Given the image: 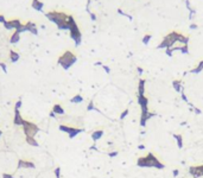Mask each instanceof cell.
Segmentation results:
<instances>
[{
	"label": "cell",
	"instance_id": "11",
	"mask_svg": "<svg viewBox=\"0 0 203 178\" xmlns=\"http://www.w3.org/2000/svg\"><path fill=\"white\" fill-rule=\"evenodd\" d=\"M24 25H25L26 31L31 32L32 35H38V27H37L36 23H33V21H27L26 24H24Z\"/></svg>",
	"mask_w": 203,
	"mask_h": 178
},
{
	"label": "cell",
	"instance_id": "20",
	"mask_svg": "<svg viewBox=\"0 0 203 178\" xmlns=\"http://www.w3.org/2000/svg\"><path fill=\"white\" fill-rule=\"evenodd\" d=\"M25 140H26V142L30 146H32V147H39V142L36 140L35 137H26Z\"/></svg>",
	"mask_w": 203,
	"mask_h": 178
},
{
	"label": "cell",
	"instance_id": "24",
	"mask_svg": "<svg viewBox=\"0 0 203 178\" xmlns=\"http://www.w3.org/2000/svg\"><path fill=\"white\" fill-rule=\"evenodd\" d=\"M87 110H88V112H90V110H96V112H99V113H101L96 107H95V105H94V101H93V100H90V101H89L88 106H87Z\"/></svg>",
	"mask_w": 203,
	"mask_h": 178
},
{
	"label": "cell",
	"instance_id": "4",
	"mask_svg": "<svg viewBox=\"0 0 203 178\" xmlns=\"http://www.w3.org/2000/svg\"><path fill=\"white\" fill-rule=\"evenodd\" d=\"M68 24H69V31H70V38L75 42V45L79 46L82 41V35H81V31L72 16L68 17Z\"/></svg>",
	"mask_w": 203,
	"mask_h": 178
},
{
	"label": "cell",
	"instance_id": "32",
	"mask_svg": "<svg viewBox=\"0 0 203 178\" xmlns=\"http://www.w3.org/2000/svg\"><path fill=\"white\" fill-rule=\"evenodd\" d=\"M118 154H119V152H118V151L109 152V153H108V157H111V158H114V157H116Z\"/></svg>",
	"mask_w": 203,
	"mask_h": 178
},
{
	"label": "cell",
	"instance_id": "31",
	"mask_svg": "<svg viewBox=\"0 0 203 178\" xmlns=\"http://www.w3.org/2000/svg\"><path fill=\"white\" fill-rule=\"evenodd\" d=\"M21 105H23V101H21V100L19 99L17 102H16V105H14V109H20Z\"/></svg>",
	"mask_w": 203,
	"mask_h": 178
},
{
	"label": "cell",
	"instance_id": "10",
	"mask_svg": "<svg viewBox=\"0 0 203 178\" xmlns=\"http://www.w3.org/2000/svg\"><path fill=\"white\" fill-rule=\"evenodd\" d=\"M24 120L25 119H23V116L20 115V110L19 109H14V119H13L14 126H23Z\"/></svg>",
	"mask_w": 203,
	"mask_h": 178
},
{
	"label": "cell",
	"instance_id": "19",
	"mask_svg": "<svg viewBox=\"0 0 203 178\" xmlns=\"http://www.w3.org/2000/svg\"><path fill=\"white\" fill-rule=\"evenodd\" d=\"M19 58H20V55H19L17 51H14V50H11V51H10V61L12 63L18 62Z\"/></svg>",
	"mask_w": 203,
	"mask_h": 178
},
{
	"label": "cell",
	"instance_id": "12",
	"mask_svg": "<svg viewBox=\"0 0 203 178\" xmlns=\"http://www.w3.org/2000/svg\"><path fill=\"white\" fill-rule=\"evenodd\" d=\"M43 7L44 2H42L41 0H32V9L36 10L37 12H43Z\"/></svg>",
	"mask_w": 203,
	"mask_h": 178
},
{
	"label": "cell",
	"instance_id": "8",
	"mask_svg": "<svg viewBox=\"0 0 203 178\" xmlns=\"http://www.w3.org/2000/svg\"><path fill=\"white\" fill-rule=\"evenodd\" d=\"M157 114L156 113H153V112H141L140 114V121H139V124H140L141 127H145L146 126V124H147V121L150 120V119H152L153 116H156Z\"/></svg>",
	"mask_w": 203,
	"mask_h": 178
},
{
	"label": "cell",
	"instance_id": "21",
	"mask_svg": "<svg viewBox=\"0 0 203 178\" xmlns=\"http://www.w3.org/2000/svg\"><path fill=\"white\" fill-rule=\"evenodd\" d=\"M172 86H174V88H175L176 91H178V93H182V82H181L179 80L174 81V82H172Z\"/></svg>",
	"mask_w": 203,
	"mask_h": 178
},
{
	"label": "cell",
	"instance_id": "7",
	"mask_svg": "<svg viewBox=\"0 0 203 178\" xmlns=\"http://www.w3.org/2000/svg\"><path fill=\"white\" fill-rule=\"evenodd\" d=\"M137 102L140 106L141 112H149V99L146 98L145 95H138L137 96Z\"/></svg>",
	"mask_w": 203,
	"mask_h": 178
},
{
	"label": "cell",
	"instance_id": "28",
	"mask_svg": "<svg viewBox=\"0 0 203 178\" xmlns=\"http://www.w3.org/2000/svg\"><path fill=\"white\" fill-rule=\"evenodd\" d=\"M189 106H190V107H191V108H193V110H194V112H195V113H196V114H197V115H200V114H202V110H201V109H198L197 107L193 106L191 103H189Z\"/></svg>",
	"mask_w": 203,
	"mask_h": 178
},
{
	"label": "cell",
	"instance_id": "30",
	"mask_svg": "<svg viewBox=\"0 0 203 178\" xmlns=\"http://www.w3.org/2000/svg\"><path fill=\"white\" fill-rule=\"evenodd\" d=\"M0 68H1V70L4 71L5 74L7 72V65H6V63L4 62H0Z\"/></svg>",
	"mask_w": 203,
	"mask_h": 178
},
{
	"label": "cell",
	"instance_id": "1",
	"mask_svg": "<svg viewBox=\"0 0 203 178\" xmlns=\"http://www.w3.org/2000/svg\"><path fill=\"white\" fill-rule=\"evenodd\" d=\"M179 42L183 45H188V42H189V37L182 35V33H178L176 31L169 33L168 36L164 37V39L162 41V43L158 45V49H170L172 48L175 43Z\"/></svg>",
	"mask_w": 203,
	"mask_h": 178
},
{
	"label": "cell",
	"instance_id": "18",
	"mask_svg": "<svg viewBox=\"0 0 203 178\" xmlns=\"http://www.w3.org/2000/svg\"><path fill=\"white\" fill-rule=\"evenodd\" d=\"M19 41H20V33L18 31H14L11 36V38H10V43L11 44H17Z\"/></svg>",
	"mask_w": 203,
	"mask_h": 178
},
{
	"label": "cell",
	"instance_id": "13",
	"mask_svg": "<svg viewBox=\"0 0 203 178\" xmlns=\"http://www.w3.org/2000/svg\"><path fill=\"white\" fill-rule=\"evenodd\" d=\"M189 173H190V176H193L194 178H200V177H201V173H200L198 165L190 166V168H189Z\"/></svg>",
	"mask_w": 203,
	"mask_h": 178
},
{
	"label": "cell",
	"instance_id": "17",
	"mask_svg": "<svg viewBox=\"0 0 203 178\" xmlns=\"http://www.w3.org/2000/svg\"><path fill=\"white\" fill-rule=\"evenodd\" d=\"M145 84H146V81L144 79L139 80V83H138V95H145Z\"/></svg>",
	"mask_w": 203,
	"mask_h": 178
},
{
	"label": "cell",
	"instance_id": "2",
	"mask_svg": "<svg viewBox=\"0 0 203 178\" xmlns=\"http://www.w3.org/2000/svg\"><path fill=\"white\" fill-rule=\"evenodd\" d=\"M137 166H139V168H154V169L158 170H163L165 168V165L152 152H149L144 157H139L137 159Z\"/></svg>",
	"mask_w": 203,
	"mask_h": 178
},
{
	"label": "cell",
	"instance_id": "37",
	"mask_svg": "<svg viewBox=\"0 0 203 178\" xmlns=\"http://www.w3.org/2000/svg\"><path fill=\"white\" fill-rule=\"evenodd\" d=\"M182 100H183L184 102H186V103H189V101H188V98H186V95L184 94V93H182Z\"/></svg>",
	"mask_w": 203,
	"mask_h": 178
},
{
	"label": "cell",
	"instance_id": "25",
	"mask_svg": "<svg viewBox=\"0 0 203 178\" xmlns=\"http://www.w3.org/2000/svg\"><path fill=\"white\" fill-rule=\"evenodd\" d=\"M2 25H4V27H5L6 30H9V31H11V30H14V29H13V25H12V20H6Z\"/></svg>",
	"mask_w": 203,
	"mask_h": 178
},
{
	"label": "cell",
	"instance_id": "42",
	"mask_svg": "<svg viewBox=\"0 0 203 178\" xmlns=\"http://www.w3.org/2000/svg\"><path fill=\"white\" fill-rule=\"evenodd\" d=\"M90 150H95V151H97V149H96V146H95V144H94V145H93V146L90 147Z\"/></svg>",
	"mask_w": 203,
	"mask_h": 178
},
{
	"label": "cell",
	"instance_id": "16",
	"mask_svg": "<svg viewBox=\"0 0 203 178\" xmlns=\"http://www.w3.org/2000/svg\"><path fill=\"white\" fill-rule=\"evenodd\" d=\"M174 139L176 140L177 147L181 150L183 149V142H184V139H183V135L182 134H174Z\"/></svg>",
	"mask_w": 203,
	"mask_h": 178
},
{
	"label": "cell",
	"instance_id": "40",
	"mask_svg": "<svg viewBox=\"0 0 203 178\" xmlns=\"http://www.w3.org/2000/svg\"><path fill=\"white\" fill-rule=\"evenodd\" d=\"M137 70H138V74H139V75L142 74V69H141V68H137Z\"/></svg>",
	"mask_w": 203,
	"mask_h": 178
},
{
	"label": "cell",
	"instance_id": "6",
	"mask_svg": "<svg viewBox=\"0 0 203 178\" xmlns=\"http://www.w3.org/2000/svg\"><path fill=\"white\" fill-rule=\"evenodd\" d=\"M60 131L61 132H65L69 135L70 139H74L76 135H79L80 133L84 132V128H77V127H71V126H67V125H60Z\"/></svg>",
	"mask_w": 203,
	"mask_h": 178
},
{
	"label": "cell",
	"instance_id": "26",
	"mask_svg": "<svg viewBox=\"0 0 203 178\" xmlns=\"http://www.w3.org/2000/svg\"><path fill=\"white\" fill-rule=\"evenodd\" d=\"M128 114H130V110H128V109H125L124 112L120 114V118H119V120H124L125 118L128 115Z\"/></svg>",
	"mask_w": 203,
	"mask_h": 178
},
{
	"label": "cell",
	"instance_id": "9",
	"mask_svg": "<svg viewBox=\"0 0 203 178\" xmlns=\"http://www.w3.org/2000/svg\"><path fill=\"white\" fill-rule=\"evenodd\" d=\"M20 169H36V165L33 161H30V160H25V159H19L17 164V170Z\"/></svg>",
	"mask_w": 203,
	"mask_h": 178
},
{
	"label": "cell",
	"instance_id": "39",
	"mask_svg": "<svg viewBox=\"0 0 203 178\" xmlns=\"http://www.w3.org/2000/svg\"><path fill=\"white\" fill-rule=\"evenodd\" d=\"M89 16H90V18H92V20H96V16H95V14H93L92 12H89Z\"/></svg>",
	"mask_w": 203,
	"mask_h": 178
},
{
	"label": "cell",
	"instance_id": "3",
	"mask_svg": "<svg viewBox=\"0 0 203 178\" xmlns=\"http://www.w3.org/2000/svg\"><path fill=\"white\" fill-rule=\"evenodd\" d=\"M77 61V57L74 52H71L69 50H67L65 52H63V55H61L57 60V63L62 67L64 70H68L70 67H72Z\"/></svg>",
	"mask_w": 203,
	"mask_h": 178
},
{
	"label": "cell",
	"instance_id": "43",
	"mask_svg": "<svg viewBox=\"0 0 203 178\" xmlns=\"http://www.w3.org/2000/svg\"><path fill=\"white\" fill-rule=\"evenodd\" d=\"M1 135H2V131L0 130V138H1Z\"/></svg>",
	"mask_w": 203,
	"mask_h": 178
},
{
	"label": "cell",
	"instance_id": "22",
	"mask_svg": "<svg viewBox=\"0 0 203 178\" xmlns=\"http://www.w3.org/2000/svg\"><path fill=\"white\" fill-rule=\"evenodd\" d=\"M82 101H83V96L80 95V94H77V95H75V96H72V98L70 99L71 103H81Z\"/></svg>",
	"mask_w": 203,
	"mask_h": 178
},
{
	"label": "cell",
	"instance_id": "29",
	"mask_svg": "<svg viewBox=\"0 0 203 178\" xmlns=\"http://www.w3.org/2000/svg\"><path fill=\"white\" fill-rule=\"evenodd\" d=\"M55 177L61 178V168H60V166H57V168L55 169Z\"/></svg>",
	"mask_w": 203,
	"mask_h": 178
},
{
	"label": "cell",
	"instance_id": "14",
	"mask_svg": "<svg viewBox=\"0 0 203 178\" xmlns=\"http://www.w3.org/2000/svg\"><path fill=\"white\" fill-rule=\"evenodd\" d=\"M53 112L56 114V115H64L65 114V110L63 109V107L60 105V103H56L53 105Z\"/></svg>",
	"mask_w": 203,
	"mask_h": 178
},
{
	"label": "cell",
	"instance_id": "5",
	"mask_svg": "<svg viewBox=\"0 0 203 178\" xmlns=\"http://www.w3.org/2000/svg\"><path fill=\"white\" fill-rule=\"evenodd\" d=\"M21 127H23V132L25 134V137H35L38 132H41V128L29 120H24V124Z\"/></svg>",
	"mask_w": 203,
	"mask_h": 178
},
{
	"label": "cell",
	"instance_id": "33",
	"mask_svg": "<svg viewBox=\"0 0 203 178\" xmlns=\"http://www.w3.org/2000/svg\"><path fill=\"white\" fill-rule=\"evenodd\" d=\"M2 178H16L13 175H10V173H2Z\"/></svg>",
	"mask_w": 203,
	"mask_h": 178
},
{
	"label": "cell",
	"instance_id": "38",
	"mask_svg": "<svg viewBox=\"0 0 203 178\" xmlns=\"http://www.w3.org/2000/svg\"><path fill=\"white\" fill-rule=\"evenodd\" d=\"M5 21H6V19H5V17H4L2 14H0V23H1V24H4Z\"/></svg>",
	"mask_w": 203,
	"mask_h": 178
},
{
	"label": "cell",
	"instance_id": "34",
	"mask_svg": "<svg viewBox=\"0 0 203 178\" xmlns=\"http://www.w3.org/2000/svg\"><path fill=\"white\" fill-rule=\"evenodd\" d=\"M49 116H50V118H53V119H56V120H57V119H58V118H57V115H56V114H55V113H53V110H51V112H50V113H49Z\"/></svg>",
	"mask_w": 203,
	"mask_h": 178
},
{
	"label": "cell",
	"instance_id": "23",
	"mask_svg": "<svg viewBox=\"0 0 203 178\" xmlns=\"http://www.w3.org/2000/svg\"><path fill=\"white\" fill-rule=\"evenodd\" d=\"M202 70H203V60L198 63V64H197V67H196L195 69H193L190 72H193V74H198V72H201Z\"/></svg>",
	"mask_w": 203,
	"mask_h": 178
},
{
	"label": "cell",
	"instance_id": "36",
	"mask_svg": "<svg viewBox=\"0 0 203 178\" xmlns=\"http://www.w3.org/2000/svg\"><path fill=\"white\" fill-rule=\"evenodd\" d=\"M102 68H103V70L106 71L107 74H109V72H111V69H109V67H107V65H103V64H102Z\"/></svg>",
	"mask_w": 203,
	"mask_h": 178
},
{
	"label": "cell",
	"instance_id": "27",
	"mask_svg": "<svg viewBox=\"0 0 203 178\" xmlns=\"http://www.w3.org/2000/svg\"><path fill=\"white\" fill-rule=\"evenodd\" d=\"M151 38H152V36L151 35L144 36V38H142V43H144V44H149V42H150Z\"/></svg>",
	"mask_w": 203,
	"mask_h": 178
},
{
	"label": "cell",
	"instance_id": "35",
	"mask_svg": "<svg viewBox=\"0 0 203 178\" xmlns=\"http://www.w3.org/2000/svg\"><path fill=\"white\" fill-rule=\"evenodd\" d=\"M172 175H174V177H177V176L179 175V170H178V169H175L174 171H172Z\"/></svg>",
	"mask_w": 203,
	"mask_h": 178
},
{
	"label": "cell",
	"instance_id": "15",
	"mask_svg": "<svg viewBox=\"0 0 203 178\" xmlns=\"http://www.w3.org/2000/svg\"><path fill=\"white\" fill-rule=\"evenodd\" d=\"M102 137H103V131H102V130H96V131H94V132L92 133V139H93L94 142H96L97 140H100Z\"/></svg>",
	"mask_w": 203,
	"mask_h": 178
},
{
	"label": "cell",
	"instance_id": "41",
	"mask_svg": "<svg viewBox=\"0 0 203 178\" xmlns=\"http://www.w3.org/2000/svg\"><path fill=\"white\" fill-rule=\"evenodd\" d=\"M138 149H139V150H145V146H144V145H139Z\"/></svg>",
	"mask_w": 203,
	"mask_h": 178
}]
</instances>
